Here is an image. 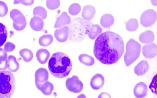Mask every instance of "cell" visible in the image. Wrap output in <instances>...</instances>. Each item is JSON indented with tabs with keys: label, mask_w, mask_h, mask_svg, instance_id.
Wrapping results in <instances>:
<instances>
[{
	"label": "cell",
	"mask_w": 157,
	"mask_h": 98,
	"mask_svg": "<svg viewBox=\"0 0 157 98\" xmlns=\"http://www.w3.org/2000/svg\"><path fill=\"white\" fill-rule=\"evenodd\" d=\"M148 92L147 85L143 82H140L134 88V96L137 98H144L147 96Z\"/></svg>",
	"instance_id": "cell-12"
},
{
	"label": "cell",
	"mask_w": 157,
	"mask_h": 98,
	"mask_svg": "<svg viewBox=\"0 0 157 98\" xmlns=\"http://www.w3.org/2000/svg\"><path fill=\"white\" fill-rule=\"evenodd\" d=\"M33 15L35 17H38L44 20L47 17V11L43 7H36L33 9Z\"/></svg>",
	"instance_id": "cell-28"
},
{
	"label": "cell",
	"mask_w": 157,
	"mask_h": 98,
	"mask_svg": "<svg viewBox=\"0 0 157 98\" xmlns=\"http://www.w3.org/2000/svg\"><path fill=\"white\" fill-rule=\"evenodd\" d=\"M95 13L96 9L94 6L90 5H86L83 8L81 16L85 20L90 21L93 19Z\"/></svg>",
	"instance_id": "cell-16"
},
{
	"label": "cell",
	"mask_w": 157,
	"mask_h": 98,
	"mask_svg": "<svg viewBox=\"0 0 157 98\" xmlns=\"http://www.w3.org/2000/svg\"><path fill=\"white\" fill-rule=\"evenodd\" d=\"M46 4L49 9L54 10L60 6V2L59 1H47Z\"/></svg>",
	"instance_id": "cell-32"
},
{
	"label": "cell",
	"mask_w": 157,
	"mask_h": 98,
	"mask_svg": "<svg viewBox=\"0 0 157 98\" xmlns=\"http://www.w3.org/2000/svg\"><path fill=\"white\" fill-rule=\"evenodd\" d=\"M139 39L141 43H152L155 40V34L151 31L147 30L140 35Z\"/></svg>",
	"instance_id": "cell-21"
},
{
	"label": "cell",
	"mask_w": 157,
	"mask_h": 98,
	"mask_svg": "<svg viewBox=\"0 0 157 98\" xmlns=\"http://www.w3.org/2000/svg\"><path fill=\"white\" fill-rule=\"evenodd\" d=\"M98 98H111L110 95L106 92H103L98 96Z\"/></svg>",
	"instance_id": "cell-37"
},
{
	"label": "cell",
	"mask_w": 157,
	"mask_h": 98,
	"mask_svg": "<svg viewBox=\"0 0 157 98\" xmlns=\"http://www.w3.org/2000/svg\"><path fill=\"white\" fill-rule=\"evenodd\" d=\"M55 37L57 41L60 43H64L68 39V26L57 29L55 32Z\"/></svg>",
	"instance_id": "cell-14"
},
{
	"label": "cell",
	"mask_w": 157,
	"mask_h": 98,
	"mask_svg": "<svg viewBox=\"0 0 157 98\" xmlns=\"http://www.w3.org/2000/svg\"><path fill=\"white\" fill-rule=\"evenodd\" d=\"M6 68L11 72H15L19 68V64L17 61L15 57L13 55H10L7 59Z\"/></svg>",
	"instance_id": "cell-18"
},
{
	"label": "cell",
	"mask_w": 157,
	"mask_h": 98,
	"mask_svg": "<svg viewBox=\"0 0 157 98\" xmlns=\"http://www.w3.org/2000/svg\"><path fill=\"white\" fill-rule=\"evenodd\" d=\"M113 17L110 14H106L102 15L100 19V24L104 28L110 27L114 24Z\"/></svg>",
	"instance_id": "cell-22"
},
{
	"label": "cell",
	"mask_w": 157,
	"mask_h": 98,
	"mask_svg": "<svg viewBox=\"0 0 157 98\" xmlns=\"http://www.w3.org/2000/svg\"><path fill=\"white\" fill-rule=\"evenodd\" d=\"M49 74L46 69L40 68L35 73V83L37 89L40 90V87L48 81Z\"/></svg>",
	"instance_id": "cell-9"
},
{
	"label": "cell",
	"mask_w": 157,
	"mask_h": 98,
	"mask_svg": "<svg viewBox=\"0 0 157 98\" xmlns=\"http://www.w3.org/2000/svg\"><path fill=\"white\" fill-rule=\"evenodd\" d=\"M15 89V80L13 74L8 71H0V94L4 97L10 98Z\"/></svg>",
	"instance_id": "cell-4"
},
{
	"label": "cell",
	"mask_w": 157,
	"mask_h": 98,
	"mask_svg": "<svg viewBox=\"0 0 157 98\" xmlns=\"http://www.w3.org/2000/svg\"><path fill=\"white\" fill-rule=\"evenodd\" d=\"M138 21L136 19H131L129 20L126 24V28L128 31H135L138 28Z\"/></svg>",
	"instance_id": "cell-30"
},
{
	"label": "cell",
	"mask_w": 157,
	"mask_h": 98,
	"mask_svg": "<svg viewBox=\"0 0 157 98\" xmlns=\"http://www.w3.org/2000/svg\"><path fill=\"white\" fill-rule=\"evenodd\" d=\"M71 68V59L63 53H55L49 60L48 69L56 77L61 78L68 76Z\"/></svg>",
	"instance_id": "cell-2"
},
{
	"label": "cell",
	"mask_w": 157,
	"mask_h": 98,
	"mask_svg": "<svg viewBox=\"0 0 157 98\" xmlns=\"http://www.w3.org/2000/svg\"><path fill=\"white\" fill-rule=\"evenodd\" d=\"M105 83V78L101 74H97L91 80L90 86L92 89L98 90L101 88Z\"/></svg>",
	"instance_id": "cell-13"
},
{
	"label": "cell",
	"mask_w": 157,
	"mask_h": 98,
	"mask_svg": "<svg viewBox=\"0 0 157 98\" xmlns=\"http://www.w3.org/2000/svg\"><path fill=\"white\" fill-rule=\"evenodd\" d=\"M78 60L82 64L87 66L93 65L95 63L94 59L87 54H82L78 57Z\"/></svg>",
	"instance_id": "cell-23"
},
{
	"label": "cell",
	"mask_w": 157,
	"mask_h": 98,
	"mask_svg": "<svg viewBox=\"0 0 157 98\" xmlns=\"http://www.w3.org/2000/svg\"><path fill=\"white\" fill-rule=\"evenodd\" d=\"M7 30L5 25L0 22V47L5 43L7 37Z\"/></svg>",
	"instance_id": "cell-29"
},
{
	"label": "cell",
	"mask_w": 157,
	"mask_h": 98,
	"mask_svg": "<svg viewBox=\"0 0 157 98\" xmlns=\"http://www.w3.org/2000/svg\"><path fill=\"white\" fill-rule=\"evenodd\" d=\"M103 29L99 25L93 24L90 21H87L86 34L88 35L90 38L92 40L96 39L101 33Z\"/></svg>",
	"instance_id": "cell-10"
},
{
	"label": "cell",
	"mask_w": 157,
	"mask_h": 98,
	"mask_svg": "<svg viewBox=\"0 0 157 98\" xmlns=\"http://www.w3.org/2000/svg\"><path fill=\"white\" fill-rule=\"evenodd\" d=\"M54 89V86L53 84L51 82L47 81L40 87V90L43 94L46 96H49L51 94Z\"/></svg>",
	"instance_id": "cell-25"
},
{
	"label": "cell",
	"mask_w": 157,
	"mask_h": 98,
	"mask_svg": "<svg viewBox=\"0 0 157 98\" xmlns=\"http://www.w3.org/2000/svg\"><path fill=\"white\" fill-rule=\"evenodd\" d=\"M54 38L51 35H44L39 39V44L42 47H46L50 45L52 43Z\"/></svg>",
	"instance_id": "cell-24"
},
{
	"label": "cell",
	"mask_w": 157,
	"mask_h": 98,
	"mask_svg": "<svg viewBox=\"0 0 157 98\" xmlns=\"http://www.w3.org/2000/svg\"><path fill=\"white\" fill-rule=\"evenodd\" d=\"M141 46L133 39H130L126 45V51L124 61L127 66H130L139 57L141 53Z\"/></svg>",
	"instance_id": "cell-5"
},
{
	"label": "cell",
	"mask_w": 157,
	"mask_h": 98,
	"mask_svg": "<svg viewBox=\"0 0 157 98\" xmlns=\"http://www.w3.org/2000/svg\"><path fill=\"white\" fill-rule=\"evenodd\" d=\"M34 2V1L33 0H32V1H22L21 0V1H14V3L15 4L21 3L25 6H29L33 5Z\"/></svg>",
	"instance_id": "cell-36"
},
{
	"label": "cell",
	"mask_w": 157,
	"mask_h": 98,
	"mask_svg": "<svg viewBox=\"0 0 157 98\" xmlns=\"http://www.w3.org/2000/svg\"><path fill=\"white\" fill-rule=\"evenodd\" d=\"M8 54L4 49L0 48V70L4 71L6 69V61Z\"/></svg>",
	"instance_id": "cell-27"
},
{
	"label": "cell",
	"mask_w": 157,
	"mask_h": 98,
	"mask_svg": "<svg viewBox=\"0 0 157 98\" xmlns=\"http://www.w3.org/2000/svg\"><path fill=\"white\" fill-rule=\"evenodd\" d=\"M0 98H5V97H4L3 96H2V95L0 94Z\"/></svg>",
	"instance_id": "cell-39"
},
{
	"label": "cell",
	"mask_w": 157,
	"mask_h": 98,
	"mask_svg": "<svg viewBox=\"0 0 157 98\" xmlns=\"http://www.w3.org/2000/svg\"><path fill=\"white\" fill-rule=\"evenodd\" d=\"M19 54L26 62H29L32 61L33 57V52L29 49H22L19 51Z\"/></svg>",
	"instance_id": "cell-26"
},
{
	"label": "cell",
	"mask_w": 157,
	"mask_h": 98,
	"mask_svg": "<svg viewBox=\"0 0 157 98\" xmlns=\"http://www.w3.org/2000/svg\"><path fill=\"white\" fill-rule=\"evenodd\" d=\"M71 18L68 16L66 12H63L57 18L56 22L55 24L54 28H61L69 25L71 23Z\"/></svg>",
	"instance_id": "cell-15"
},
{
	"label": "cell",
	"mask_w": 157,
	"mask_h": 98,
	"mask_svg": "<svg viewBox=\"0 0 157 98\" xmlns=\"http://www.w3.org/2000/svg\"><path fill=\"white\" fill-rule=\"evenodd\" d=\"M157 75H155L150 86V88L152 91L153 93L156 94Z\"/></svg>",
	"instance_id": "cell-35"
},
{
	"label": "cell",
	"mask_w": 157,
	"mask_h": 98,
	"mask_svg": "<svg viewBox=\"0 0 157 98\" xmlns=\"http://www.w3.org/2000/svg\"><path fill=\"white\" fill-rule=\"evenodd\" d=\"M36 56L40 64H44L48 61L50 57V53L46 49H40L37 51Z\"/></svg>",
	"instance_id": "cell-19"
},
{
	"label": "cell",
	"mask_w": 157,
	"mask_h": 98,
	"mask_svg": "<svg viewBox=\"0 0 157 98\" xmlns=\"http://www.w3.org/2000/svg\"><path fill=\"white\" fill-rule=\"evenodd\" d=\"M77 98H86V96H85L83 94H81L79 96H78Z\"/></svg>",
	"instance_id": "cell-38"
},
{
	"label": "cell",
	"mask_w": 157,
	"mask_h": 98,
	"mask_svg": "<svg viewBox=\"0 0 157 98\" xmlns=\"http://www.w3.org/2000/svg\"><path fill=\"white\" fill-rule=\"evenodd\" d=\"M124 51V42L120 35L107 31L101 33L94 45V54L98 61L105 64L115 63Z\"/></svg>",
	"instance_id": "cell-1"
},
{
	"label": "cell",
	"mask_w": 157,
	"mask_h": 98,
	"mask_svg": "<svg viewBox=\"0 0 157 98\" xmlns=\"http://www.w3.org/2000/svg\"><path fill=\"white\" fill-rule=\"evenodd\" d=\"M143 54L147 58H152L156 56L157 47L156 44H151L144 46L143 47Z\"/></svg>",
	"instance_id": "cell-11"
},
{
	"label": "cell",
	"mask_w": 157,
	"mask_h": 98,
	"mask_svg": "<svg viewBox=\"0 0 157 98\" xmlns=\"http://www.w3.org/2000/svg\"><path fill=\"white\" fill-rule=\"evenodd\" d=\"M157 19V13L154 10L149 9L143 12L140 17V23L145 27L152 26Z\"/></svg>",
	"instance_id": "cell-7"
},
{
	"label": "cell",
	"mask_w": 157,
	"mask_h": 98,
	"mask_svg": "<svg viewBox=\"0 0 157 98\" xmlns=\"http://www.w3.org/2000/svg\"><path fill=\"white\" fill-rule=\"evenodd\" d=\"M149 64L145 60L140 61L134 68V73L138 76H142L148 71Z\"/></svg>",
	"instance_id": "cell-17"
},
{
	"label": "cell",
	"mask_w": 157,
	"mask_h": 98,
	"mask_svg": "<svg viewBox=\"0 0 157 98\" xmlns=\"http://www.w3.org/2000/svg\"><path fill=\"white\" fill-rule=\"evenodd\" d=\"M66 86L70 92L74 93H79L83 88L82 82L76 76H73L67 79Z\"/></svg>",
	"instance_id": "cell-8"
},
{
	"label": "cell",
	"mask_w": 157,
	"mask_h": 98,
	"mask_svg": "<svg viewBox=\"0 0 157 98\" xmlns=\"http://www.w3.org/2000/svg\"><path fill=\"white\" fill-rule=\"evenodd\" d=\"M10 17L13 21V27L15 30H23L27 24L26 18L24 15L19 10L13 9L10 13Z\"/></svg>",
	"instance_id": "cell-6"
},
{
	"label": "cell",
	"mask_w": 157,
	"mask_h": 98,
	"mask_svg": "<svg viewBox=\"0 0 157 98\" xmlns=\"http://www.w3.org/2000/svg\"><path fill=\"white\" fill-rule=\"evenodd\" d=\"M81 11V7L79 4L74 3L70 6L68 9V12L71 15H76L79 13Z\"/></svg>",
	"instance_id": "cell-31"
},
{
	"label": "cell",
	"mask_w": 157,
	"mask_h": 98,
	"mask_svg": "<svg viewBox=\"0 0 157 98\" xmlns=\"http://www.w3.org/2000/svg\"><path fill=\"white\" fill-rule=\"evenodd\" d=\"M87 21L80 17L72 19L68 26V37L71 42L80 43L86 35Z\"/></svg>",
	"instance_id": "cell-3"
},
{
	"label": "cell",
	"mask_w": 157,
	"mask_h": 98,
	"mask_svg": "<svg viewBox=\"0 0 157 98\" xmlns=\"http://www.w3.org/2000/svg\"><path fill=\"white\" fill-rule=\"evenodd\" d=\"M8 7L6 4L2 1H0V17H3L8 13Z\"/></svg>",
	"instance_id": "cell-33"
},
{
	"label": "cell",
	"mask_w": 157,
	"mask_h": 98,
	"mask_svg": "<svg viewBox=\"0 0 157 98\" xmlns=\"http://www.w3.org/2000/svg\"><path fill=\"white\" fill-rule=\"evenodd\" d=\"M15 48V45L11 42H8L4 46L5 51L6 52H8L13 51Z\"/></svg>",
	"instance_id": "cell-34"
},
{
	"label": "cell",
	"mask_w": 157,
	"mask_h": 98,
	"mask_svg": "<svg viewBox=\"0 0 157 98\" xmlns=\"http://www.w3.org/2000/svg\"><path fill=\"white\" fill-rule=\"evenodd\" d=\"M29 25L33 30L38 32L43 29L44 23L43 20L41 18L34 16L31 19Z\"/></svg>",
	"instance_id": "cell-20"
}]
</instances>
